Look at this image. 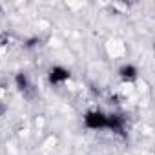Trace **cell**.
<instances>
[{
    "mask_svg": "<svg viewBox=\"0 0 155 155\" xmlns=\"http://www.w3.org/2000/svg\"><path fill=\"white\" fill-rule=\"evenodd\" d=\"M15 82H17V86H18L20 91H28V88H29V81H28V77H26L24 73H18V75L15 77Z\"/></svg>",
    "mask_w": 155,
    "mask_h": 155,
    "instance_id": "obj_5",
    "label": "cell"
},
{
    "mask_svg": "<svg viewBox=\"0 0 155 155\" xmlns=\"http://www.w3.org/2000/svg\"><path fill=\"white\" fill-rule=\"evenodd\" d=\"M84 124L91 130H102L108 126V115H104L101 111H90L84 117Z\"/></svg>",
    "mask_w": 155,
    "mask_h": 155,
    "instance_id": "obj_1",
    "label": "cell"
},
{
    "mask_svg": "<svg viewBox=\"0 0 155 155\" xmlns=\"http://www.w3.org/2000/svg\"><path fill=\"white\" fill-rule=\"evenodd\" d=\"M106 128H110L111 131L120 133V131L124 130V120H122V117H119V115H108V126H106Z\"/></svg>",
    "mask_w": 155,
    "mask_h": 155,
    "instance_id": "obj_3",
    "label": "cell"
},
{
    "mask_svg": "<svg viewBox=\"0 0 155 155\" xmlns=\"http://www.w3.org/2000/svg\"><path fill=\"white\" fill-rule=\"evenodd\" d=\"M68 79H69V71L66 68H60V66L51 68V71H49V82L51 84H60V82H66Z\"/></svg>",
    "mask_w": 155,
    "mask_h": 155,
    "instance_id": "obj_2",
    "label": "cell"
},
{
    "mask_svg": "<svg viewBox=\"0 0 155 155\" xmlns=\"http://www.w3.org/2000/svg\"><path fill=\"white\" fill-rule=\"evenodd\" d=\"M120 77L124 81H135L137 79V68L135 66H122L120 68Z\"/></svg>",
    "mask_w": 155,
    "mask_h": 155,
    "instance_id": "obj_4",
    "label": "cell"
}]
</instances>
